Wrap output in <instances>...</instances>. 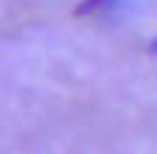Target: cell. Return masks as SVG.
Here are the masks:
<instances>
[{"mask_svg": "<svg viewBox=\"0 0 157 154\" xmlns=\"http://www.w3.org/2000/svg\"><path fill=\"white\" fill-rule=\"evenodd\" d=\"M151 51H154V53H157V42H154V45H151Z\"/></svg>", "mask_w": 157, "mask_h": 154, "instance_id": "obj_1", "label": "cell"}]
</instances>
